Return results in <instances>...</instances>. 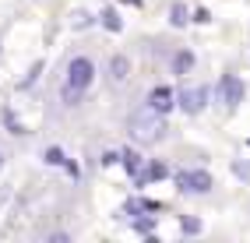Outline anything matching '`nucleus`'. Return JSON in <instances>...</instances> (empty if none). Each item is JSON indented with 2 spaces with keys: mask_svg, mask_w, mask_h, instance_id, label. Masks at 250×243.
Segmentation results:
<instances>
[{
  "mask_svg": "<svg viewBox=\"0 0 250 243\" xmlns=\"http://www.w3.org/2000/svg\"><path fill=\"white\" fill-rule=\"evenodd\" d=\"M205 99H208V88H183L180 92V109L194 117V113L205 109Z\"/></svg>",
  "mask_w": 250,
  "mask_h": 243,
  "instance_id": "39448f33",
  "label": "nucleus"
},
{
  "mask_svg": "<svg viewBox=\"0 0 250 243\" xmlns=\"http://www.w3.org/2000/svg\"><path fill=\"white\" fill-rule=\"evenodd\" d=\"M92 78H95V63L88 57H74L67 63V81H63V88H60L63 106H78L81 95H85V88L92 85Z\"/></svg>",
  "mask_w": 250,
  "mask_h": 243,
  "instance_id": "f257e3e1",
  "label": "nucleus"
},
{
  "mask_svg": "<svg viewBox=\"0 0 250 243\" xmlns=\"http://www.w3.org/2000/svg\"><path fill=\"white\" fill-rule=\"evenodd\" d=\"M176 187L183 190V194H208L211 190V176L205 173V169H183V173H176Z\"/></svg>",
  "mask_w": 250,
  "mask_h": 243,
  "instance_id": "7ed1b4c3",
  "label": "nucleus"
},
{
  "mask_svg": "<svg viewBox=\"0 0 250 243\" xmlns=\"http://www.w3.org/2000/svg\"><path fill=\"white\" fill-rule=\"evenodd\" d=\"M4 201H7V190H0V204H4Z\"/></svg>",
  "mask_w": 250,
  "mask_h": 243,
  "instance_id": "412c9836",
  "label": "nucleus"
},
{
  "mask_svg": "<svg viewBox=\"0 0 250 243\" xmlns=\"http://www.w3.org/2000/svg\"><path fill=\"white\" fill-rule=\"evenodd\" d=\"M46 166H63V162H67V155H63L60 148H57V144H53V148H46Z\"/></svg>",
  "mask_w": 250,
  "mask_h": 243,
  "instance_id": "ddd939ff",
  "label": "nucleus"
},
{
  "mask_svg": "<svg viewBox=\"0 0 250 243\" xmlns=\"http://www.w3.org/2000/svg\"><path fill=\"white\" fill-rule=\"evenodd\" d=\"M120 162H124V169H127L130 176H138V173L145 169V159H141L134 148H124V152H120Z\"/></svg>",
  "mask_w": 250,
  "mask_h": 243,
  "instance_id": "1a4fd4ad",
  "label": "nucleus"
},
{
  "mask_svg": "<svg viewBox=\"0 0 250 243\" xmlns=\"http://www.w3.org/2000/svg\"><path fill=\"white\" fill-rule=\"evenodd\" d=\"M169 21H173V28H183V25L190 21V18H187V7H183L180 0H176V4L169 7Z\"/></svg>",
  "mask_w": 250,
  "mask_h": 243,
  "instance_id": "9b49d317",
  "label": "nucleus"
},
{
  "mask_svg": "<svg viewBox=\"0 0 250 243\" xmlns=\"http://www.w3.org/2000/svg\"><path fill=\"white\" fill-rule=\"evenodd\" d=\"M4 123L11 127V134H25V131H21V123H14V113H4Z\"/></svg>",
  "mask_w": 250,
  "mask_h": 243,
  "instance_id": "a211bd4d",
  "label": "nucleus"
},
{
  "mask_svg": "<svg viewBox=\"0 0 250 243\" xmlns=\"http://www.w3.org/2000/svg\"><path fill=\"white\" fill-rule=\"evenodd\" d=\"M71 21H74V28H85V25H92L88 11H74V14H71Z\"/></svg>",
  "mask_w": 250,
  "mask_h": 243,
  "instance_id": "dca6fc26",
  "label": "nucleus"
},
{
  "mask_svg": "<svg viewBox=\"0 0 250 243\" xmlns=\"http://www.w3.org/2000/svg\"><path fill=\"white\" fill-rule=\"evenodd\" d=\"M194 21H197V25H205V21H211V14H208L205 7H197V11H194Z\"/></svg>",
  "mask_w": 250,
  "mask_h": 243,
  "instance_id": "6ab92c4d",
  "label": "nucleus"
},
{
  "mask_svg": "<svg viewBox=\"0 0 250 243\" xmlns=\"http://www.w3.org/2000/svg\"><path fill=\"white\" fill-rule=\"evenodd\" d=\"M162 176H169V166H166V162H148V166L134 176V183L145 187V183H152V180H162Z\"/></svg>",
  "mask_w": 250,
  "mask_h": 243,
  "instance_id": "0eeeda50",
  "label": "nucleus"
},
{
  "mask_svg": "<svg viewBox=\"0 0 250 243\" xmlns=\"http://www.w3.org/2000/svg\"><path fill=\"white\" fill-rule=\"evenodd\" d=\"M219 95H222V102L232 109V106H240L243 102V81L236 78V74H222V81H219Z\"/></svg>",
  "mask_w": 250,
  "mask_h": 243,
  "instance_id": "20e7f679",
  "label": "nucleus"
},
{
  "mask_svg": "<svg viewBox=\"0 0 250 243\" xmlns=\"http://www.w3.org/2000/svg\"><path fill=\"white\" fill-rule=\"evenodd\" d=\"M166 113H155L152 106H145V109H138L134 117H130V134H134L138 141H145V144H152V141H159L162 134H166Z\"/></svg>",
  "mask_w": 250,
  "mask_h": 243,
  "instance_id": "f03ea898",
  "label": "nucleus"
},
{
  "mask_svg": "<svg viewBox=\"0 0 250 243\" xmlns=\"http://www.w3.org/2000/svg\"><path fill=\"white\" fill-rule=\"evenodd\" d=\"M0 166H4V152H0Z\"/></svg>",
  "mask_w": 250,
  "mask_h": 243,
  "instance_id": "5701e85b",
  "label": "nucleus"
},
{
  "mask_svg": "<svg viewBox=\"0 0 250 243\" xmlns=\"http://www.w3.org/2000/svg\"><path fill=\"white\" fill-rule=\"evenodd\" d=\"M103 25H106L109 32H120V28H124L120 14H116V7H106V11H103Z\"/></svg>",
  "mask_w": 250,
  "mask_h": 243,
  "instance_id": "f8f14e48",
  "label": "nucleus"
},
{
  "mask_svg": "<svg viewBox=\"0 0 250 243\" xmlns=\"http://www.w3.org/2000/svg\"><path fill=\"white\" fill-rule=\"evenodd\" d=\"M124 4H134V7H138V4H141V0H124Z\"/></svg>",
  "mask_w": 250,
  "mask_h": 243,
  "instance_id": "4be33fe9",
  "label": "nucleus"
},
{
  "mask_svg": "<svg viewBox=\"0 0 250 243\" xmlns=\"http://www.w3.org/2000/svg\"><path fill=\"white\" fill-rule=\"evenodd\" d=\"M190 67H194V53L190 50L173 53V74H190Z\"/></svg>",
  "mask_w": 250,
  "mask_h": 243,
  "instance_id": "9d476101",
  "label": "nucleus"
},
{
  "mask_svg": "<svg viewBox=\"0 0 250 243\" xmlns=\"http://www.w3.org/2000/svg\"><path fill=\"white\" fill-rule=\"evenodd\" d=\"M148 106H152L155 113H169L176 102H173V88H166V85H155L152 92H148Z\"/></svg>",
  "mask_w": 250,
  "mask_h": 243,
  "instance_id": "423d86ee",
  "label": "nucleus"
},
{
  "mask_svg": "<svg viewBox=\"0 0 250 243\" xmlns=\"http://www.w3.org/2000/svg\"><path fill=\"white\" fill-rule=\"evenodd\" d=\"M42 74V60H36V63H32V71L25 74V81H21V85L18 88H32V85H36V78Z\"/></svg>",
  "mask_w": 250,
  "mask_h": 243,
  "instance_id": "4468645a",
  "label": "nucleus"
},
{
  "mask_svg": "<svg viewBox=\"0 0 250 243\" xmlns=\"http://www.w3.org/2000/svg\"><path fill=\"white\" fill-rule=\"evenodd\" d=\"M127 74H130V60L124 53H116L109 60V81H113V85H120V81H127Z\"/></svg>",
  "mask_w": 250,
  "mask_h": 243,
  "instance_id": "6e6552de",
  "label": "nucleus"
},
{
  "mask_svg": "<svg viewBox=\"0 0 250 243\" xmlns=\"http://www.w3.org/2000/svg\"><path fill=\"white\" fill-rule=\"evenodd\" d=\"M99 162H103V166H113V162H120V152H106Z\"/></svg>",
  "mask_w": 250,
  "mask_h": 243,
  "instance_id": "aec40b11",
  "label": "nucleus"
},
{
  "mask_svg": "<svg viewBox=\"0 0 250 243\" xmlns=\"http://www.w3.org/2000/svg\"><path fill=\"white\" fill-rule=\"evenodd\" d=\"M152 225H155V219H134V229L138 233H152Z\"/></svg>",
  "mask_w": 250,
  "mask_h": 243,
  "instance_id": "f3484780",
  "label": "nucleus"
},
{
  "mask_svg": "<svg viewBox=\"0 0 250 243\" xmlns=\"http://www.w3.org/2000/svg\"><path fill=\"white\" fill-rule=\"evenodd\" d=\"M180 229L187 233V236H194V233H201V222L190 219V215H183V219H180Z\"/></svg>",
  "mask_w": 250,
  "mask_h": 243,
  "instance_id": "2eb2a0df",
  "label": "nucleus"
}]
</instances>
